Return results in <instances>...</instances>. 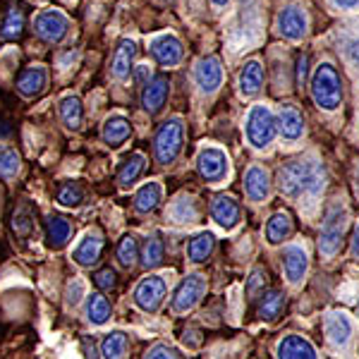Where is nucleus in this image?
Listing matches in <instances>:
<instances>
[{"label":"nucleus","mask_w":359,"mask_h":359,"mask_svg":"<svg viewBox=\"0 0 359 359\" xmlns=\"http://www.w3.org/2000/svg\"><path fill=\"white\" fill-rule=\"evenodd\" d=\"M46 82H48L46 67L29 65L20 72V77H17V82H15V89H17V94L25 96V98H36L46 89Z\"/></svg>","instance_id":"nucleus-13"},{"label":"nucleus","mask_w":359,"mask_h":359,"mask_svg":"<svg viewBox=\"0 0 359 359\" xmlns=\"http://www.w3.org/2000/svg\"><path fill=\"white\" fill-rule=\"evenodd\" d=\"M333 3L338 5V8H347V10H350V8H357L359 0H333Z\"/></svg>","instance_id":"nucleus-48"},{"label":"nucleus","mask_w":359,"mask_h":359,"mask_svg":"<svg viewBox=\"0 0 359 359\" xmlns=\"http://www.w3.org/2000/svg\"><path fill=\"white\" fill-rule=\"evenodd\" d=\"M57 113H60V120L67 130L77 132L82 127V120H84V108H82V101L77 96H65L60 98L57 103Z\"/></svg>","instance_id":"nucleus-26"},{"label":"nucleus","mask_w":359,"mask_h":359,"mask_svg":"<svg viewBox=\"0 0 359 359\" xmlns=\"http://www.w3.org/2000/svg\"><path fill=\"white\" fill-rule=\"evenodd\" d=\"M135 55H137L135 41L123 39V41L118 43V48H115V55H113V77L115 79H127V77H130Z\"/></svg>","instance_id":"nucleus-25"},{"label":"nucleus","mask_w":359,"mask_h":359,"mask_svg":"<svg viewBox=\"0 0 359 359\" xmlns=\"http://www.w3.org/2000/svg\"><path fill=\"white\" fill-rule=\"evenodd\" d=\"M82 350H84V357H86V359H98L94 338H84V340H82Z\"/></svg>","instance_id":"nucleus-46"},{"label":"nucleus","mask_w":359,"mask_h":359,"mask_svg":"<svg viewBox=\"0 0 359 359\" xmlns=\"http://www.w3.org/2000/svg\"><path fill=\"white\" fill-rule=\"evenodd\" d=\"M347 230V213L343 208H333L326 216V221L321 225V235H318V252L323 257H333L340 249V242L345 237Z\"/></svg>","instance_id":"nucleus-5"},{"label":"nucleus","mask_w":359,"mask_h":359,"mask_svg":"<svg viewBox=\"0 0 359 359\" xmlns=\"http://www.w3.org/2000/svg\"><path fill=\"white\" fill-rule=\"evenodd\" d=\"M43 228L46 242H48L50 249H62L69 242V237H72V223L65 216H60V213H50L43 221Z\"/></svg>","instance_id":"nucleus-18"},{"label":"nucleus","mask_w":359,"mask_h":359,"mask_svg":"<svg viewBox=\"0 0 359 359\" xmlns=\"http://www.w3.org/2000/svg\"><path fill=\"white\" fill-rule=\"evenodd\" d=\"M278 130H280V135L285 139H290V142L299 139L304 132L302 113H299L294 106H283L280 113H278Z\"/></svg>","instance_id":"nucleus-23"},{"label":"nucleus","mask_w":359,"mask_h":359,"mask_svg":"<svg viewBox=\"0 0 359 359\" xmlns=\"http://www.w3.org/2000/svg\"><path fill=\"white\" fill-rule=\"evenodd\" d=\"M139 259V240L137 235H125L118 245V262L125 266V269H132Z\"/></svg>","instance_id":"nucleus-38"},{"label":"nucleus","mask_w":359,"mask_h":359,"mask_svg":"<svg viewBox=\"0 0 359 359\" xmlns=\"http://www.w3.org/2000/svg\"><path fill=\"white\" fill-rule=\"evenodd\" d=\"M94 285L98 287L101 292H111L118 287V273H115V269L111 266H106V269L96 271L94 273Z\"/></svg>","instance_id":"nucleus-41"},{"label":"nucleus","mask_w":359,"mask_h":359,"mask_svg":"<svg viewBox=\"0 0 359 359\" xmlns=\"http://www.w3.org/2000/svg\"><path fill=\"white\" fill-rule=\"evenodd\" d=\"M170 216L175 218L177 223H194L196 221V204L192 199H180L175 206H172Z\"/></svg>","instance_id":"nucleus-40"},{"label":"nucleus","mask_w":359,"mask_h":359,"mask_svg":"<svg viewBox=\"0 0 359 359\" xmlns=\"http://www.w3.org/2000/svg\"><path fill=\"white\" fill-rule=\"evenodd\" d=\"M34 225H36V206L29 199H20L10 213V230L17 240L25 242L34 233Z\"/></svg>","instance_id":"nucleus-11"},{"label":"nucleus","mask_w":359,"mask_h":359,"mask_svg":"<svg viewBox=\"0 0 359 359\" xmlns=\"http://www.w3.org/2000/svg\"><path fill=\"white\" fill-rule=\"evenodd\" d=\"M247 139L254 149H266L273 142L276 132H278V120L273 118V113L266 106H252V111L247 113Z\"/></svg>","instance_id":"nucleus-4"},{"label":"nucleus","mask_w":359,"mask_h":359,"mask_svg":"<svg viewBox=\"0 0 359 359\" xmlns=\"http://www.w3.org/2000/svg\"><path fill=\"white\" fill-rule=\"evenodd\" d=\"M165 290H168V285L161 276L144 278L135 290V304L142 311H147V314H154V311H158V306L163 304Z\"/></svg>","instance_id":"nucleus-8"},{"label":"nucleus","mask_w":359,"mask_h":359,"mask_svg":"<svg viewBox=\"0 0 359 359\" xmlns=\"http://www.w3.org/2000/svg\"><path fill=\"white\" fill-rule=\"evenodd\" d=\"M82 294H84V285H82V280L79 278H74L72 283L67 285V304H77L79 299H82Z\"/></svg>","instance_id":"nucleus-44"},{"label":"nucleus","mask_w":359,"mask_h":359,"mask_svg":"<svg viewBox=\"0 0 359 359\" xmlns=\"http://www.w3.org/2000/svg\"><path fill=\"white\" fill-rule=\"evenodd\" d=\"M326 172L316 161H290L278 170V187L290 199H299L302 194H318L323 189Z\"/></svg>","instance_id":"nucleus-1"},{"label":"nucleus","mask_w":359,"mask_h":359,"mask_svg":"<svg viewBox=\"0 0 359 359\" xmlns=\"http://www.w3.org/2000/svg\"><path fill=\"white\" fill-rule=\"evenodd\" d=\"M168 94H170V79L165 74H156V77L144 86V94H142V106L144 111L149 115H156L161 108L165 106Z\"/></svg>","instance_id":"nucleus-14"},{"label":"nucleus","mask_w":359,"mask_h":359,"mask_svg":"<svg viewBox=\"0 0 359 359\" xmlns=\"http://www.w3.org/2000/svg\"><path fill=\"white\" fill-rule=\"evenodd\" d=\"M278 29L283 32V36H287L290 41H299L306 34V15L299 8H285L278 15Z\"/></svg>","instance_id":"nucleus-19"},{"label":"nucleus","mask_w":359,"mask_h":359,"mask_svg":"<svg viewBox=\"0 0 359 359\" xmlns=\"http://www.w3.org/2000/svg\"><path fill=\"white\" fill-rule=\"evenodd\" d=\"M22 32H25V15H22L20 8H10L3 20V25H0V39L15 41V39L22 36Z\"/></svg>","instance_id":"nucleus-35"},{"label":"nucleus","mask_w":359,"mask_h":359,"mask_svg":"<svg viewBox=\"0 0 359 359\" xmlns=\"http://www.w3.org/2000/svg\"><path fill=\"white\" fill-rule=\"evenodd\" d=\"M163 257H165V245L161 240L158 233H154L151 237H147L142 247V264L144 269H156V266L163 264Z\"/></svg>","instance_id":"nucleus-33"},{"label":"nucleus","mask_w":359,"mask_h":359,"mask_svg":"<svg viewBox=\"0 0 359 359\" xmlns=\"http://www.w3.org/2000/svg\"><path fill=\"white\" fill-rule=\"evenodd\" d=\"M144 168H147V158H144V154H132L118 172L120 187H130V184H135L137 177L144 172Z\"/></svg>","instance_id":"nucleus-34"},{"label":"nucleus","mask_w":359,"mask_h":359,"mask_svg":"<svg viewBox=\"0 0 359 359\" xmlns=\"http://www.w3.org/2000/svg\"><path fill=\"white\" fill-rule=\"evenodd\" d=\"M144 359H182L175 347L165 345V343H156L151 350L144 355Z\"/></svg>","instance_id":"nucleus-43"},{"label":"nucleus","mask_w":359,"mask_h":359,"mask_svg":"<svg viewBox=\"0 0 359 359\" xmlns=\"http://www.w3.org/2000/svg\"><path fill=\"white\" fill-rule=\"evenodd\" d=\"M213 3H216V5H225L228 0H213Z\"/></svg>","instance_id":"nucleus-50"},{"label":"nucleus","mask_w":359,"mask_h":359,"mask_svg":"<svg viewBox=\"0 0 359 359\" xmlns=\"http://www.w3.org/2000/svg\"><path fill=\"white\" fill-rule=\"evenodd\" d=\"M130 135H132V125L125 115H111L101 132L103 142H106L108 147H120V144H125L127 139H130Z\"/></svg>","instance_id":"nucleus-24"},{"label":"nucleus","mask_w":359,"mask_h":359,"mask_svg":"<svg viewBox=\"0 0 359 359\" xmlns=\"http://www.w3.org/2000/svg\"><path fill=\"white\" fill-rule=\"evenodd\" d=\"M347 55H350V60L355 62V65H359V39L350 41V46H347Z\"/></svg>","instance_id":"nucleus-47"},{"label":"nucleus","mask_w":359,"mask_h":359,"mask_svg":"<svg viewBox=\"0 0 359 359\" xmlns=\"http://www.w3.org/2000/svg\"><path fill=\"white\" fill-rule=\"evenodd\" d=\"M34 32H36V36L46 43H60L69 32V22H67V17L62 13H57V10H43V13H39L36 20H34Z\"/></svg>","instance_id":"nucleus-6"},{"label":"nucleus","mask_w":359,"mask_h":359,"mask_svg":"<svg viewBox=\"0 0 359 359\" xmlns=\"http://www.w3.org/2000/svg\"><path fill=\"white\" fill-rule=\"evenodd\" d=\"M149 50H151V55L163 67H175L177 62L182 60V53H184L182 41H180L177 36H172V34H161V36L151 39Z\"/></svg>","instance_id":"nucleus-10"},{"label":"nucleus","mask_w":359,"mask_h":359,"mask_svg":"<svg viewBox=\"0 0 359 359\" xmlns=\"http://www.w3.org/2000/svg\"><path fill=\"white\" fill-rule=\"evenodd\" d=\"M326 335L333 345L345 347L350 343V335H352V321L350 316L343 314V311H333V314L326 316Z\"/></svg>","instance_id":"nucleus-21"},{"label":"nucleus","mask_w":359,"mask_h":359,"mask_svg":"<svg viewBox=\"0 0 359 359\" xmlns=\"http://www.w3.org/2000/svg\"><path fill=\"white\" fill-rule=\"evenodd\" d=\"M306 269H309V259H306L304 247L290 245L283 249V271H285L287 283H292V285L302 283L306 276Z\"/></svg>","instance_id":"nucleus-15"},{"label":"nucleus","mask_w":359,"mask_h":359,"mask_svg":"<svg viewBox=\"0 0 359 359\" xmlns=\"http://www.w3.org/2000/svg\"><path fill=\"white\" fill-rule=\"evenodd\" d=\"M111 314H113V306L101 292H91L89 297H86V318H89L94 326H103V323H108Z\"/></svg>","instance_id":"nucleus-29"},{"label":"nucleus","mask_w":359,"mask_h":359,"mask_svg":"<svg viewBox=\"0 0 359 359\" xmlns=\"http://www.w3.org/2000/svg\"><path fill=\"white\" fill-rule=\"evenodd\" d=\"M196 170L206 182H221L228 175V156L221 149H204L196 156Z\"/></svg>","instance_id":"nucleus-9"},{"label":"nucleus","mask_w":359,"mask_h":359,"mask_svg":"<svg viewBox=\"0 0 359 359\" xmlns=\"http://www.w3.org/2000/svg\"><path fill=\"white\" fill-rule=\"evenodd\" d=\"M352 254H355V259H359V225L355 230V237H352Z\"/></svg>","instance_id":"nucleus-49"},{"label":"nucleus","mask_w":359,"mask_h":359,"mask_svg":"<svg viewBox=\"0 0 359 359\" xmlns=\"http://www.w3.org/2000/svg\"><path fill=\"white\" fill-rule=\"evenodd\" d=\"M245 192L252 201H264L271 192V180L269 172L259 165H252L245 175Z\"/></svg>","instance_id":"nucleus-22"},{"label":"nucleus","mask_w":359,"mask_h":359,"mask_svg":"<svg viewBox=\"0 0 359 359\" xmlns=\"http://www.w3.org/2000/svg\"><path fill=\"white\" fill-rule=\"evenodd\" d=\"M264 84V67L259 60H249L240 72V91L245 96H252Z\"/></svg>","instance_id":"nucleus-30"},{"label":"nucleus","mask_w":359,"mask_h":359,"mask_svg":"<svg viewBox=\"0 0 359 359\" xmlns=\"http://www.w3.org/2000/svg\"><path fill=\"white\" fill-rule=\"evenodd\" d=\"M20 172V154L13 147H3L0 144V175L13 177Z\"/></svg>","instance_id":"nucleus-39"},{"label":"nucleus","mask_w":359,"mask_h":359,"mask_svg":"<svg viewBox=\"0 0 359 359\" xmlns=\"http://www.w3.org/2000/svg\"><path fill=\"white\" fill-rule=\"evenodd\" d=\"M204 292H206V278L199 273L187 276L175 290V297H172V311H175V314H187L189 309H194V306L199 304V299L204 297Z\"/></svg>","instance_id":"nucleus-7"},{"label":"nucleus","mask_w":359,"mask_h":359,"mask_svg":"<svg viewBox=\"0 0 359 359\" xmlns=\"http://www.w3.org/2000/svg\"><path fill=\"white\" fill-rule=\"evenodd\" d=\"M55 199H57V204H62L67 208L79 206L84 201L82 184H79V182H62L60 187H57V192H55Z\"/></svg>","instance_id":"nucleus-37"},{"label":"nucleus","mask_w":359,"mask_h":359,"mask_svg":"<svg viewBox=\"0 0 359 359\" xmlns=\"http://www.w3.org/2000/svg\"><path fill=\"white\" fill-rule=\"evenodd\" d=\"M292 233V218L287 213L278 211L271 216V221L266 223V242L269 245H280L283 240H287Z\"/></svg>","instance_id":"nucleus-28"},{"label":"nucleus","mask_w":359,"mask_h":359,"mask_svg":"<svg viewBox=\"0 0 359 359\" xmlns=\"http://www.w3.org/2000/svg\"><path fill=\"white\" fill-rule=\"evenodd\" d=\"M213 247H216V237H213V233H208V230H206V233L194 235L192 240H189V245H187L189 262H194V264L206 262V259L211 257Z\"/></svg>","instance_id":"nucleus-31"},{"label":"nucleus","mask_w":359,"mask_h":359,"mask_svg":"<svg viewBox=\"0 0 359 359\" xmlns=\"http://www.w3.org/2000/svg\"><path fill=\"white\" fill-rule=\"evenodd\" d=\"M264 285H266V271L264 269H254L252 276H249V280H247V294L252 299L257 297L259 292L264 294Z\"/></svg>","instance_id":"nucleus-42"},{"label":"nucleus","mask_w":359,"mask_h":359,"mask_svg":"<svg viewBox=\"0 0 359 359\" xmlns=\"http://www.w3.org/2000/svg\"><path fill=\"white\" fill-rule=\"evenodd\" d=\"M311 98L323 111H335L343 103V82L331 62H321L311 77Z\"/></svg>","instance_id":"nucleus-2"},{"label":"nucleus","mask_w":359,"mask_h":359,"mask_svg":"<svg viewBox=\"0 0 359 359\" xmlns=\"http://www.w3.org/2000/svg\"><path fill=\"white\" fill-rule=\"evenodd\" d=\"M283 309H285V292L278 290V287L266 290L262 294V299H259V316L264 321H276L283 314Z\"/></svg>","instance_id":"nucleus-27"},{"label":"nucleus","mask_w":359,"mask_h":359,"mask_svg":"<svg viewBox=\"0 0 359 359\" xmlns=\"http://www.w3.org/2000/svg\"><path fill=\"white\" fill-rule=\"evenodd\" d=\"M194 82L199 86L204 94H213V91L221 86L223 82V67H221V60L216 55H208V57H201L194 67Z\"/></svg>","instance_id":"nucleus-12"},{"label":"nucleus","mask_w":359,"mask_h":359,"mask_svg":"<svg viewBox=\"0 0 359 359\" xmlns=\"http://www.w3.org/2000/svg\"><path fill=\"white\" fill-rule=\"evenodd\" d=\"M182 139H184V125L180 118L165 120L163 125L158 127L154 137V154L158 163H172L177 158L180 151H182Z\"/></svg>","instance_id":"nucleus-3"},{"label":"nucleus","mask_w":359,"mask_h":359,"mask_svg":"<svg viewBox=\"0 0 359 359\" xmlns=\"http://www.w3.org/2000/svg\"><path fill=\"white\" fill-rule=\"evenodd\" d=\"M306 72H309V55L297 57V84L302 86L306 82Z\"/></svg>","instance_id":"nucleus-45"},{"label":"nucleus","mask_w":359,"mask_h":359,"mask_svg":"<svg viewBox=\"0 0 359 359\" xmlns=\"http://www.w3.org/2000/svg\"><path fill=\"white\" fill-rule=\"evenodd\" d=\"M161 196H163V187L158 182H147L144 187H139L135 194V208L139 213H149L161 204Z\"/></svg>","instance_id":"nucleus-32"},{"label":"nucleus","mask_w":359,"mask_h":359,"mask_svg":"<svg viewBox=\"0 0 359 359\" xmlns=\"http://www.w3.org/2000/svg\"><path fill=\"white\" fill-rule=\"evenodd\" d=\"M101 252H103V237H101V233L94 230V233H86L84 240L74 247L72 262L84 266V269H89V266H94L98 259H101Z\"/></svg>","instance_id":"nucleus-17"},{"label":"nucleus","mask_w":359,"mask_h":359,"mask_svg":"<svg viewBox=\"0 0 359 359\" xmlns=\"http://www.w3.org/2000/svg\"><path fill=\"white\" fill-rule=\"evenodd\" d=\"M127 347H130V338L125 333L115 331V333H108L101 343V355L103 359H123Z\"/></svg>","instance_id":"nucleus-36"},{"label":"nucleus","mask_w":359,"mask_h":359,"mask_svg":"<svg viewBox=\"0 0 359 359\" xmlns=\"http://www.w3.org/2000/svg\"><path fill=\"white\" fill-rule=\"evenodd\" d=\"M278 359H318L314 345L302 335H285L278 343Z\"/></svg>","instance_id":"nucleus-20"},{"label":"nucleus","mask_w":359,"mask_h":359,"mask_svg":"<svg viewBox=\"0 0 359 359\" xmlns=\"http://www.w3.org/2000/svg\"><path fill=\"white\" fill-rule=\"evenodd\" d=\"M211 218L221 225L223 230H233L242 218V211H240V204L233 199V196H216L211 204Z\"/></svg>","instance_id":"nucleus-16"}]
</instances>
